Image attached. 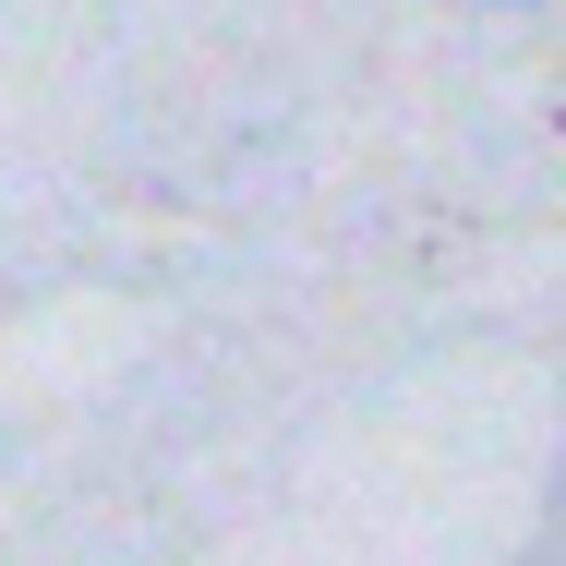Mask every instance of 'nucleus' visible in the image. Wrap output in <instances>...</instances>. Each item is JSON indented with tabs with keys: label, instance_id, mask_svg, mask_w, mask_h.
I'll use <instances>...</instances> for the list:
<instances>
[{
	"label": "nucleus",
	"instance_id": "nucleus-1",
	"mask_svg": "<svg viewBox=\"0 0 566 566\" xmlns=\"http://www.w3.org/2000/svg\"><path fill=\"white\" fill-rule=\"evenodd\" d=\"M494 12H543V0H494Z\"/></svg>",
	"mask_w": 566,
	"mask_h": 566
}]
</instances>
